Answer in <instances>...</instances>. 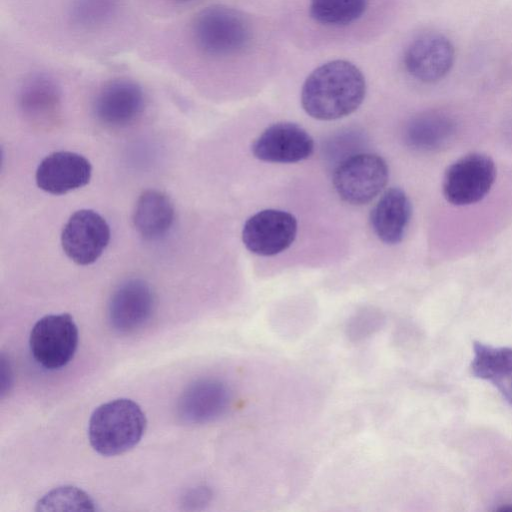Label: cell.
<instances>
[{
  "mask_svg": "<svg viewBox=\"0 0 512 512\" xmlns=\"http://www.w3.org/2000/svg\"><path fill=\"white\" fill-rule=\"evenodd\" d=\"M365 93L366 82L359 68L346 60H333L320 65L306 78L301 104L315 119L336 120L357 110Z\"/></svg>",
  "mask_w": 512,
  "mask_h": 512,
  "instance_id": "6da1fadb",
  "label": "cell"
},
{
  "mask_svg": "<svg viewBox=\"0 0 512 512\" xmlns=\"http://www.w3.org/2000/svg\"><path fill=\"white\" fill-rule=\"evenodd\" d=\"M146 426L145 413L135 401L114 399L94 410L88 424V438L96 452L114 456L137 445Z\"/></svg>",
  "mask_w": 512,
  "mask_h": 512,
  "instance_id": "7a4b0ae2",
  "label": "cell"
},
{
  "mask_svg": "<svg viewBox=\"0 0 512 512\" xmlns=\"http://www.w3.org/2000/svg\"><path fill=\"white\" fill-rule=\"evenodd\" d=\"M249 19L225 5L205 7L196 15L192 35L198 49L211 57L223 58L241 53L252 40Z\"/></svg>",
  "mask_w": 512,
  "mask_h": 512,
  "instance_id": "3957f363",
  "label": "cell"
},
{
  "mask_svg": "<svg viewBox=\"0 0 512 512\" xmlns=\"http://www.w3.org/2000/svg\"><path fill=\"white\" fill-rule=\"evenodd\" d=\"M389 169L386 161L373 153H356L344 158L333 172L338 196L352 205L372 201L386 186Z\"/></svg>",
  "mask_w": 512,
  "mask_h": 512,
  "instance_id": "277c9868",
  "label": "cell"
},
{
  "mask_svg": "<svg viewBox=\"0 0 512 512\" xmlns=\"http://www.w3.org/2000/svg\"><path fill=\"white\" fill-rule=\"evenodd\" d=\"M78 342V327L68 313L40 318L32 327L29 337L31 355L47 370L66 366L73 359Z\"/></svg>",
  "mask_w": 512,
  "mask_h": 512,
  "instance_id": "5b68a950",
  "label": "cell"
},
{
  "mask_svg": "<svg viewBox=\"0 0 512 512\" xmlns=\"http://www.w3.org/2000/svg\"><path fill=\"white\" fill-rule=\"evenodd\" d=\"M494 161L482 153L467 154L446 170L442 190L445 199L455 206H467L481 201L496 179Z\"/></svg>",
  "mask_w": 512,
  "mask_h": 512,
  "instance_id": "8992f818",
  "label": "cell"
},
{
  "mask_svg": "<svg viewBox=\"0 0 512 512\" xmlns=\"http://www.w3.org/2000/svg\"><path fill=\"white\" fill-rule=\"evenodd\" d=\"M110 237V227L99 213L81 209L74 212L64 225L61 245L74 263L90 265L102 255Z\"/></svg>",
  "mask_w": 512,
  "mask_h": 512,
  "instance_id": "52a82bcc",
  "label": "cell"
},
{
  "mask_svg": "<svg viewBox=\"0 0 512 512\" xmlns=\"http://www.w3.org/2000/svg\"><path fill=\"white\" fill-rule=\"evenodd\" d=\"M455 49L451 40L438 32L416 36L406 47L403 63L407 73L423 83H435L452 69Z\"/></svg>",
  "mask_w": 512,
  "mask_h": 512,
  "instance_id": "ba28073f",
  "label": "cell"
},
{
  "mask_svg": "<svg viewBox=\"0 0 512 512\" xmlns=\"http://www.w3.org/2000/svg\"><path fill=\"white\" fill-rule=\"evenodd\" d=\"M296 234L297 220L293 214L279 209H265L245 222L242 241L250 252L272 256L286 250Z\"/></svg>",
  "mask_w": 512,
  "mask_h": 512,
  "instance_id": "9c48e42d",
  "label": "cell"
},
{
  "mask_svg": "<svg viewBox=\"0 0 512 512\" xmlns=\"http://www.w3.org/2000/svg\"><path fill=\"white\" fill-rule=\"evenodd\" d=\"M314 141L301 126L279 122L267 127L253 142V155L270 163H296L311 156Z\"/></svg>",
  "mask_w": 512,
  "mask_h": 512,
  "instance_id": "30bf717a",
  "label": "cell"
},
{
  "mask_svg": "<svg viewBox=\"0 0 512 512\" xmlns=\"http://www.w3.org/2000/svg\"><path fill=\"white\" fill-rule=\"evenodd\" d=\"M155 306L153 291L141 279L122 282L112 293L108 303V319L119 333H133L151 318Z\"/></svg>",
  "mask_w": 512,
  "mask_h": 512,
  "instance_id": "8fae6325",
  "label": "cell"
},
{
  "mask_svg": "<svg viewBox=\"0 0 512 512\" xmlns=\"http://www.w3.org/2000/svg\"><path fill=\"white\" fill-rule=\"evenodd\" d=\"M143 107L144 94L141 86L125 78L104 84L93 102L96 118L112 127L130 124L141 114Z\"/></svg>",
  "mask_w": 512,
  "mask_h": 512,
  "instance_id": "7c38bea8",
  "label": "cell"
},
{
  "mask_svg": "<svg viewBox=\"0 0 512 512\" xmlns=\"http://www.w3.org/2000/svg\"><path fill=\"white\" fill-rule=\"evenodd\" d=\"M91 174L92 166L84 156L70 151H57L40 162L35 180L41 190L63 195L87 185Z\"/></svg>",
  "mask_w": 512,
  "mask_h": 512,
  "instance_id": "4fadbf2b",
  "label": "cell"
},
{
  "mask_svg": "<svg viewBox=\"0 0 512 512\" xmlns=\"http://www.w3.org/2000/svg\"><path fill=\"white\" fill-rule=\"evenodd\" d=\"M230 403L227 385L215 378H202L191 383L177 404L179 419L187 424H204L221 417Z\"/></svg>",
  "mask_w": 512,
  "mask_h": 512,
  "instance_id": "5bb4252c",
  "label": "cell"
},
{
  "mask_svg": "<svg viewBox=\"0 0 512 512\" xmlns=\"http://www.w3.org/2000/svg\"><path fill=\"white\" fill-rule=\"evenodd\" d=\"M411 214V202L406 193L400 188H390L371 210L370 222L377 237L393 245L403 239Z\"/></svg>",
  "mask_w": 512,
  "mask_h": 512,
  "instance_id": "9a60e30c",
  "label": "cell"
},
{
  "mask_svg": "<svg viewBox=\"0 0 512 512\" xmlns=\"http://www.w3.org/2000/svg\"><path fill=\"white\" fill-rule=\"evenodd\" d=\"M456 121L446 113L429 111L413 117L406 125V144L421 152L447 148L456 138Z\"/></svg>",
  "mask_w": 512,
  "mask_h": 512,
  "instance_id": "2e32d148",
  "label": "cell"
},
{
  "mask_svg": "<svg viewBox=\"0 0 512 512\" xmlns=\"http://www.w3.org/2000/svg\"><path fill=\"white\" fill-rule=\"evenodd\" d=\"M174 215L170 198L161 191L148 189L137 199L132 222L141 237L146 240H157L169 231Z\"/></svg>",
  "mask_w": 512,
  "mask_h": 512,
  "instance_id": "e0dca14e",
  "label": "cell"
},
{
  "mask_svg": "<svg viewBox=\"0 0 512 512\" xmlns=\"http://www.w3.org/2000/svg\"><path fill=\"white\" fill-rule=\"evenodd\" d=\"M473 351V375L492 383L512 406V348L475 342Z\"/></svg>",
  "mask_w": 512,
  "mask_h": 512,
  "instance_id": "ac0fdd59",
  "label": "cell"
},
{
  "mask_svg": "<svg viewBox=\"0 0 512 512\" xmlns=\"http://www.w3.org/2000/svg\"><path fill=\"white\" fill-rule=\"evenodd\" d=\"M19 103L23 112L29 116H50L56 112L60 104L59 87L48 75H32L25 80L20 89Z\"/></svg>",
  "mask_w": 512,
  "mask_h": 512,
  "instance_id": "d6986e66",
  "label": "cell"
},
{
  "mask_svg": "<svg viewBox=\"0 0 512 512\" xmlns=\"http://www.w3.org/2000/svg\"><path fill=\"white\" fill-rule=\"evenodd\" d=\"M368 0H310L309 13L320 24L345 26L362 17Z\"/></svg>",
  "mask_w": 512,
  "mask_h": 512,
  "instance_id": "ffe728a7",
  "label": "cell"
},
{
  "mask_svg": "<svg viewBox=\"0 0 512 512\" xmlns=\"http://www.w3.org/2000/svg\"><path fill=\"white\" fill-rule=\"evenodd\" d=\"M96 509L91 496L72 485L52 489L36 503L37 511H95Z\"/></svg>",
  "mask_w": 512,
  "mask_h": 512,
  "instance_id": "44dd1931",
  "label": "cell"
},
{
  "mask_svg": "<svg viewBox=\"0 0 512 512\" xmlns=\"http://www.w3.org/2000/svg\"><path fill=\"white\" fill-rule=\"evenodd\" d=\"M120 9V0H74L70 18L74 25L94 29L109 23Z\"/></svg>",
  "mask_w": 512,
  "mask_h": 512,
  "instance_id": "7402d4cb",
  "label": "cell"
},
{
  "mask_svg": "<svg viewBox=\"0 0 512 512\" xmlns=\"http://www.w3.org/2000/svg\"><path fill=\"white\" fill-rule=\"evenodd\" d=\"M380 322L381 318L378 315H360L348 325L349 337L354 340L363 339L377 330L381 326Z\"/></svg>",
  "mask_w": 512,
  "mask_h": 512,
  "instance_id": "603a6c76",
  "label": "cell"
},
{
  "mask_svg": "<svg viewBox=\"0 0 512 512\" xmlns=\"http://www.w3.org/2000/svg\"><path fill=\"white\" fill-rule=\"evenodd\" d=\"M211 496L212 493L209 489L200 487L188 494L187 501L189 505L200 507L201 505L207 504Z\"/></svg>",
  "mask_w": 512,
  "mask_h": 512,
  "instance_id": "cb8c5ba5",
  "label": "cell"
},
{
  "mask_svg": "<svg viewBox=\"0 0 512 512\" xmlns=\"http://www.w3.org/2000/svg\"><path fill=\"white\" fill-rule=\"evenodd\" d=\"M1 368V396L4 397L12 385L13 378L9 362L6 361L4 355L1 356Z\"/></svg>",
  "mask_w": 512,
  "mask_h": 512,
  "instance_id": "d4e9b609",
  "label": "cell"
},
{
  "mask_svg": "<svg viewBox=\"0 0 512 512\" xmlns=\"http://www.w3.org/2000/svg\"><path fill=\"white\" fill-rule=\"evenodd\" d=\"M509 132L512 134V128L510 129V131H509Z\"/></svg>",
  "mask_w": 512,
  "mask_h": 512,
  "instance_id": "484cf974",
  "label": "cell"
}]
</instances>
